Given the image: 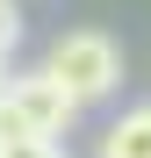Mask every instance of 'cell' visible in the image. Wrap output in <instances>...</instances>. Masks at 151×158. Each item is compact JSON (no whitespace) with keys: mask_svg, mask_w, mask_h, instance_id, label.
I'll use <instances>...</instances> for the list:
<instances>
[{"mask_svg":"<svg viewBox=\"0 0 151 158\" xmlns=\"http://www.w3.org/2000/svg\"><path fill=\"white\" fill-rule=\"evenodd\" d=\"M72 122H79V101H72L43 65L0 79V144H58Z\"/></svg>","mask_w":151,"mask_h":158,"instance_id":"6da1fadb","label":"cell"},{"mask_svg":"<svg viewBox=\"0 0 151 158\" xmlns=\"http://www.w3.org/2000/svg\"><path fill=\"white\" fill-rule=\"evenodd\" d=\"M43 72L58 79L79 108H94V101H108V94L122 86V43H115L108 29H65L58 43H50Z\"/></svg>","mask_w":151,"mask_h":158,"instance_id":"7a4b0ae2","label":"cell"},{"mask_svg":"<svg viewBox=\"0 0 151 158\" xmlns=\"http://www.w3.org/2000/svg\"><path fill=\"white\" fill-rule=\"evenodd\" d=\"M101 158H151V101L122 108L108 129H101Z\"/></svg>","mask_w":151,"mask_h":158,"instance_id":"3957f363","label":"cell"},{"mask_svg":"<svg viewBox=\"0 0 151 158\" xmlns=\"http://www.w3.org/2000/svg\"><path fill=\"white\" fill-rule=\"evenodd\" d=\"M15 43H22V7H15V0H0V72H7Z\"/></svg>","mask_w":151,"mask_h":158,"instance_id":"277c9868","label":"cell"},{"mask_svg":"<svg viewBox=\"0 0 151 158\" xmlns=\"http://www.w3.org/2000/svg\"><path fill=\"white\" fill-rule=\"evenodd\" d=\"M0 158H72L65 144H0Z\"/></svg>","mask_w":151,"mask_h":158,"instance_id":"5b68a950","label":"cell"}]
</instances>
